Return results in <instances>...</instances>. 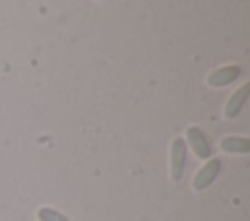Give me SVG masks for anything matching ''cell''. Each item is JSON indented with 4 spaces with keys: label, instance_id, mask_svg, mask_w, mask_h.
<instances>
[{
    "label": "cell",
    "instance_id": "7",
    "mask_svg": "<svg viewBox=\"0 0 250 221\" xmlns=\"http://www.w3.org/2000/svg\"><path fill=\"white\" fill-rule=\"evenodd\" d=\"M37 219L39 221H70L66 215H62L61 211H57L53 207H41L37 211Z\"/></svg>",
    "mask_w": 250,
    "mask_h": 221
},
{
    "label": "cell",
    "instance_id": "5",
    "mask_svg": "<svg viewBox=\"0 0 250 221\" xmlns=\"http://www.w3.org/2000/svg\"><path fill=\"white\" fill-rule=\"evenodd\" d=\"M248 92H250V84H242L234 94H230L227 106H225V115L227 117H234L240 113V110L244 108L246 100H248Z\"/></svg>",
    "mask_w": 250,
    "mask_h": 221
},
{
    "label": "cell",
    "instance_id": "1",
    "mask_svg": "<svg viewBox=\"0 0 250 221\" xmlns=\"http://www.w3.org/2000/svg\"><path fill=\"white\" fill-rule=\"evenodd\" d=\"M186 141L182 137H176L170 149V174L172 180H180L186 168Z\"/></svg>",
    "mask_w": 250,
    "mask_h": 221
},
{
    "label": "cell",
    "instance_id": "4",
    "mask_svg": "<svg viewBox=\"0 0 250 221\" xmlns=\"http://www.w3.org/2000/svg\"><path fill=\"white\" fill-rule=\"evenodd\" d=\"M186 135H188L189 147L193 149V153H195L199 158H209V156H211L209 141H207V137L203 135V131H201L199 127H188Z\"/></svg>",
    "mask_w": 250,
    "mask_h": 221
},
{
    "label": "cell",
    "instance_id": "3",
    "mask_svg": "<svg viewBox=\"0 0 250 221\" xmlns=\"http://www.w3.org/2000/svg\"><path fill=\"white\" fill-rule=\"evenodd\" d=\"M238 76H240V66H236V65H227V66H221V68L213 70V72L207 76V84L213 86V88H219V86H227V84L234 82Z\"/></svg>",
    "mask_w": 250,
    "mask_h": 221
},
{
    "label": "cell",
    "instance_id": "6",
    "mask_svg": "<svg viewBox=\"0 0 250 221\" xmlns=\"http://www.w3.org/2000/svg\"><path fill=\"white\" fill-rule=\"evenodd\" d=\"M221 149L225 153L246 155V153H250V139H246V137H225L221 141Z\"/></svg>",
    "mask_w": 250,
    "mask_h": 221
},
{
    "label": "cell",
    "instance_id": "2",
    "mask_svg": "<svg viewBox=\"0 0 250 221\" xmlns=\"http://www.w3.org/2000/svg\"><path fill=\"white\" fill-rule=\"evenodd\" d=\"M219 170H221V160H219V158H209V162L203 164V166L199 168V172L195 174V178H193V188H195V190H205V188H209V186L215 182Z\"/></svg>",
    "mask_w": 250,
    "mask_h": 221
}]
</instances>
